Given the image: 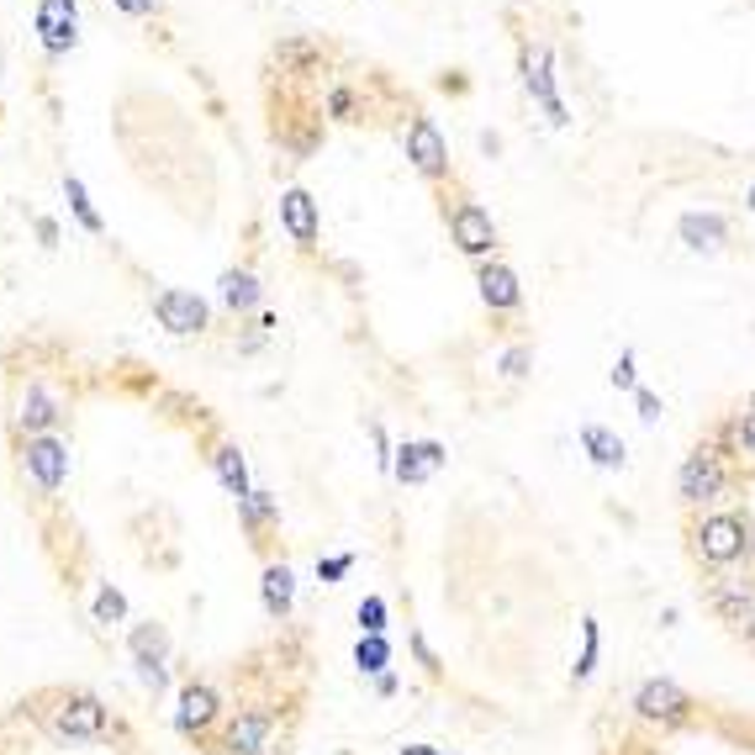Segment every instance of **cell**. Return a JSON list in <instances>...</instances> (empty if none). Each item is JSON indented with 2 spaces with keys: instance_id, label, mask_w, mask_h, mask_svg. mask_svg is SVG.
Listing matches in <instances>:
<instances>
[{
  "instance_id": "6da1fadb",
  "label": "cell",
  "mask_w": 755,
  "mask_h": 755,
  "mask_svg": "<svg viewBox=\"0 0 755 755\" xmlns=\"http://www.w3.org/2000/svg\"><path fill=\"white\" fill-rule=\"evenodd\" d=\"M755 539H751V517L745 513H703L692 523V555L703 560L708 571H729L740 560H751Z\"/></svg>"
},
{
  "instance_id": "f35d334b",
  "label": "cell",
  "mask_w": 755,
  "mask_h": 755,
  "mask_svg": "<svg viewBox=\"0 0 755 755\" xmlns=\"http://www.w3.org/2000/svg\"><path fill=\"white\" fill-rule=\"evenodd\" d=\"M745 206H751V212H755V180H751V191H745Z\"/></svg>"
},
{
  "instance_id": "ffe728a7",
  "label": "cell",
  "mask_w": 755,
  "mask_h": 755,
  "mask_svg": "<svg viewBox=\"0 0 755 755\" xmlns=\"http://www.w3.org/2000/svg\"><path fill=\"white\" fill-rule=\"evenodd\" d=\"M581 449L592 455V465H602V471H624V460H629L624 438L613 428H602V423H581Z\"/></svg>"
},
{
  "instance_id": "d6a6232c",
  "label": "cell",
  "mask_w": 755,
  "mask_h": 755,
  "mask_svg": "<svg viewBox=\"0 0 755 755\" xmlns=\"http://www.w3.org/2000/svg\"><path fill=\"white\" fill-rule=\"evenodd\" d=\"M528 349H523V344H513V349H508V355H502V375H508V381H523V375H528Z\"/></svg>"
},
{
  "instance_id": "4316f807",
  "label": "cell",
  "mask_w": 755,
  "mask_h": 755,
  "mask_svg": "<svg viewBox=\"0 0 755 755\" xmlns=\"http://www.w3.org/2000/svg\"><path fill=\"white\" fill-rule=\"evenodd\" d=\"M64 196H69V212L80 217V228H85V233H101V228H106V222L95 217V206H90V196H85V185L75 180V175L64 180Z\"/></svg>"
},
{
  "instance_id": "52a82bcc",
  "label": "cell",
  "mask_w": 755,
  "mask_h": 755,
  "mask_svg": "<svg viewBox=\"0 0 755 755\" xmlns=\"http://www.w3.org/2000/svg\"><path fill=\"white\" fill-rule=\"evenodd\" d=\"M523 85H528V95L539 101V112L555 121V127L571 121V112H565V101H560V90H555V53H550V42H534L523 53Z\"/></svg>"
},
{
  "instance_id": "ab89813d",
  "label": "cell",
  "mask_w": 755,
  "mask_h": 755,
  "mask_svg": "<svg viewBox=\"0 0 755 755\" xmlns=\"http://www.w3.org/2000/svg\"><path fill=\"white\" fill-rule=\"evenodd\" d=\"M745 639H751V650H755V624H751V629H745Z\"/></svg>"
},
{
  "instance_id": "ba28073f",
  "label": "cell",
  "mask_w": 755,
  "mask_h": 755,
  "mask_svg": "<svg viewBox=\"0 0 755 755\" xmlns=\"http://www.w3.org/2000/svg\"><path fill=\"white\" fill-rule=\"evenodd\" d=\"M692 698H687V687H676L671 676H650L644 687L635 692V714L644 724H687L692 718Z\"/></svg>"
},
{
  "instance_id": "cb8c5ba5",
  "label": "cell",
  "mask_w": 755,
  "mask_h": 755,
  "mask_svg": "<svg viewBox=\"0 0 755 755\" xmlns=\"http://www.w3.org/2000/svg\"><path fill=\"white\" fill-rule=\"evenodd\" d=\"M222 307L228 312H254L259 307V276L254 270H228L222 276Z\"/></svg>"
},
{
  "instance_id": "4dcf8cb0",
  "label": "cell",
  "mask_w": 755,
  "mask_h": 755,
  "mask_svg": "<svg viewBox=\"0 0 755 755\" xmlns=\"http://www.w3.org/2000/svg\"><path fill=\"white\" fill-rule=\"evenodd\" d=\"M355 618H359V629H364V635H386V602H381V597H364Z\"/></svg>"
},
{
  "instance_id": "4fadbf2b",
  "label": "cell",
  "mask_w": 755,
  "mask_h": 755,
  "mask_svg": "<svg viewBox=\"0 0 755 755\" xmlns=\"http://www.w3.org/2000/svg\"><path fill=\"white\" fill-rule=\"evenodd\" d=\"M38 38H42V53H53V59H64V53L80 42L75 0H42L38 5Z\"/></svg>"
},
{
  "instance_id": "7402d4cb",
  "label": "cell",
  "mask_w": 755,
  "mask_h": 755,
  "mask_svg": "<svg viewBox=\"0 0 755 755\" xmlns=\"http://www.w3.org/2000/svg\"><path fill=\"white\" fill-rule=\"evenodd\" d=\"M259 592H265V613H270V618H285L291 602H296V576H291V565H265Z\"/></svg>"
},
{
  "instance_id": "603a6c76",
  "label": "cell",
  "mask_w": 755,
  "mask_h": 755,
  "mask_svg": "<svg viewBox=\"0 0 755 755\" xmlns=\"http://www.w3.org/2000/svg\"><path fill=\"white\" fill-rule=\"evenodd\" d=\"M718 444H724V455H734V460H751V465H755V407L734 412V418L718 428Z\"/></svg>"
},
{
  "instance_id": "484cf974",
  "label": "cell",
  "mask_w": 755,
  "mask_h": 755,
  "mask_svg": "<svg viewBox=\"0 0 755 755\" xmlns=\"http://www.w3.org/2000/svg\"><path fill=\"white\" fill-rule=\"evenodd\" d=\"M597 655H602V629H597V618H581V655H576L571 676H576V681H587V676L597 671Z\"/></svg>"
},
{
  "instance_id": "f1b7e54d",
  "label": "cell",
  "mask_w": 755,
  "mask_h": 755,
  "mask_svg": "<svg viewBox=\"0 0 755 755\" xmlns=\"http://www.w3.org/2000/svg\"><path fill=\"white\" fill-rule=\"evenodd\" d=\"M121 618H127V597L106 581V587L95 592V624H121Z\"/></svg>"
},
{
  "instance_id": "e575fe53",
  "label": "cell",
  "mask_w": 755,
  "mask_h": 755,
  "mask_svg": "<svg viewBox=\"0 0 755 755\" xmlns=\"http://www.w3.org/2000/svg\"><path fill=\"white\" fill-rule=\"evenodd\" d=\"M117 11H127V16H154L159 11V0H112Z\"/></svg>"
},
{
  "instance_id": "836d02e7",
  "label": "cell",
  "mask_w": 755,
  "mask_h": 755,
  "mask_svg": "<svg viewBox=\"0 0 755 755\" xmlns=\"http://www.w3.org/2000/svg\"><path fill=\"white\" fill-rule=\"evenodd\" d=\"M355 571V555H328L318 560V581H338V576H349Z\"/></svg>"
},
{
  "instance_id": "44dd1931",
  "label": "cell",
  "mask_w": 755,
  "mask_h": 755,
  "mask_svg": "<svg viewBox=\"0 0 755 755\" xmlns=\"http://www.w3.org/2000/svg\"><path fill=\"white\" fill-rule=\"evenodd\" d=\"M212 471H217V481L228 486V497H233V502H248V497H254V486H248V465H243L239 444H222V449L212 455Z\"/></svg>"
},
{
  "instance_id": "d590c367",
  "label": "cell",
  "mask_w": 755,
  "mask_h": 755,
  "mask_svg": "<svg viewBox=\"0 0 755 755\" xmlns=\"http://www.w3.org/2000/svg\"><path fill=\"white\" fill-rule=\"evenodd\" d=\"M349 106H355L349 90H333V95H328V112H333V117H349Z\"/></svg>"
},
{
  "instance_id": "ac0fdd59",
  "label": "cell",
  "mask_w": 755,
  "mask_h": 755,
  "mask_svg": "<svg viewBox=\"0 0 755 755\" xmlns=\"http://www.w3.org/2000/svg\"><path fill=\"white\" fill-rule=\"evenodd\" d=\"M217 714H222V698H217L206 681H191V687L180 692V714H175V724H180V734H201V729L217 724Z\"/></svg>"
},
{
  "instance_id": "83f0119b",
  "label": "cell",
  "mask_w": 755,
  "mask_h": 755,
  "mask_svg": "<svg viewBox=\"0 0 755 755\" xmlns=\"http://www.w3.org/2000/svg\"><path fill=\"white\" fill-rule=\"evenodd\" d=\"M613 392H629L635 397L639 392V359H635V349H618V359H613Z\"/></svg>"
},
{
  "instance_id": "8992f818",
  "label": "cell",
  "mask_w": 755,
  "mask_h": 755,
  "mask_svg": "<svg viewBox=\"0 0 755 755\" xmlns=\"http://www.w3.org/2000/svg\"><path fill=\"white\" fill-rule=\"evenodd\" d=\"M64 397L48 386V381H33L27 392H22V401H16V412H11V428L22 438H38V434H53L59 423H64Z\"/></svg>"
},
{
  "instance_id": "9a60e30c",
  "label": "cell",
  "mask_w": 755,
  "mask_h": 755,
  "mask_svg": "<svg viewBox=\"0 0 755 755\" xmlns=\"http://www.w3.org/2000/svg\"><path fill=\"white\" fill-rule=\"evenodd\" d=\"M444 460H449V455H444L438 438H407L397 449V460H392V471H397V481H407V486H423Z\"/></svg>"
},
{
  "instance_id": "9c48e42d",
  "label": "cell",
  "mask_w": 755,
  "mask_h": 755,
  "mask_svg": "<svg viewBox=\"0 0 755 755\" xmlns=\"http://www.w3.org/2000/svg\"><path fill=\"white\" fill-rule=\"evenodd\" d=\"M407 159H412V169L423 180H444L449 175V143H444L434 117H412V127H407Z\"/></svg>"
},
{
  "instance_id": "8fae6325",
  "label": "cell",
  "mask_w": 755,
  "mask_h": 755,
  "mask_svg": "<svg viewBox=\"0 0 755 755\" xmlns=\"http://www.w3.org/2000/svg\"><path fill=\"white\" fill-rule=\"evenodd\" d=\"M708 607H714L724 624L751 629L755 624V576H718L714 587H708Z\"/></svg>"
},
{
  "instance_id": "7c38bea8",
  "label": "cell",
  "mask_w": 755,
  "mask_h": 755,
  "mask_svg": "<svg viewBox=\"0 0 755 755\" xmlns=\"http://www.w3.org/2000/svg\"><path fill=\"white\" fill-rule=\"evenodd\" d=\"M280 228L291 233V243H296V248H318V233H322V222H318V201L307 196L302 185L280 191Z\"/></svg>"
},
{
  "instance_id": "d6986e66",
  "label": "cell",
  "mask_w": 755,
  "mask_h": 755,
  "mask_svg": "<svg viewBox=\"0 0 755 755\" xmlns=\"http://www.w3.org/2000/svg\"><path fill=\"white\" fill-rule=\"evenodd\" d=\"M676 233H681V243H687V248H698V254H714V248H724V243H729V222H724L718 212H687V217L676 222Z\"/></svg>"
},
{
  "instance_id": "277c9868",
  "label": "cell",
  "mask_w": 755,
  "mask_h": 755,
  "mask_svg": "<svg viewBox=\"0 0 755 755\" xmlns=\"http://www.w3.org/2000/svg\"><path fill=\"white\" fill-rule=\"evenodd\" d=\"M48 729L59 740L95 745V740H106V708L90 692H69V698H59V708H48Z\"/></svg>"
},
{
  "instance_id": "e0dca14e",
  "label": "cell",
  "mask_w": 755,
  "mask_h": 755,
  "mask_svg": "<svg viewBox=\"0 0 755 755\" xmlns=\"http://www.w3.org/2000/svg\"><path fill=\"white\" fill-rule=\"evenodd\" d=\"M127 650H132V661H138V676H143L149 687H164V650H169V639H164L159 624H138L132 639H127Z\"/></svg>"
},
{
  "instance_id": "3957f363",
  "label": "cell",
  "mask_w": 755,
  "mask_h": 755,
  "mask_svg": "<svg viewBox=\"0 0 755 755\" xmlns=\"http://www.w3.org/2000/svg\"><path fill=\"white\" fill-rule=\"evenodd\" d=\"M16 460H22V476L33 481L42 497H59V486L69 481V444H64V438H53V434L22 438Z\"/></svg>"
},
{
  "instance_id": "74e56055",
  "label": "cell",
  "mask_w": 755,
  "mask_h": 755,
  "mask_svg": "<svg viewBox=\"0 0 755 755\" xmlns=\"http://www.w3.org/2000/svg\"><path fill=\"white\" fill-rule=\"evenodd\" d=\"M401 755H444V751H428V745H407Z\"/></svg>"
},
{
  "instance_id": "2e32d148",
  "label": "cell",
  "mask_w": 755,
  "mask_h": 755,
  "mask_svg": "<svg viewBox=\"0 0 755 755\" xmlns=\"http://www.w3.org/2000/svg\"><path fill=\"white\" fill-rule=\"evenodd\" d=\"M276 745V724L270 714H239L228 724V734H222V751L228 755H265Z\"/></svg>"
},
{
  "instance_id": "5bb4252c",
  "label": "cell",
  "mask_w": 755,
  "mask_h": 755,
  "mask_svg": "<svg viewBox=\"0 0 755 755\" xmlns=\"http://www.w3.org/2000/svg\"><path fill=\"white\" fill-rule=\"evenodd\" d=\"M476 285H481V302L491 312H517L523 307V285H517L513 265H502V259H486L476 270Z\"/></svg>"
},
{
  "instance_id": "7a4b0ae2",
  "label": "cell",
  "mask_w": 755,
  "mask_h": 755,
  "mask_svg": "<svg viewBox=\"0 0 755 755\" xmlns=\"http://www.w3.org/2000/svg\"><path fill=\"white\" fill-rule=\"evenodd\" d=\"M729 491V465H724V455H718L714 444H698L687 460H681V471H676V497H681V508H708Z\"/></svg>"
},
{
  "instance_id": "d4e9b609",
  "label": "cell",
  "mask_w": 755,
  "mask_h": 755,
  "mask_svg": "<svg viewBox=\"0 0 755 755\" xmlns=\"http://www.w3.org/2000/svg\"><path fill=\"white\" fill-rule=\"evenodd\" d=\"M355 666L370 676H386V666H392V644H386V635H364L355 644Z\"/></svg>"
},
{
  "instance_id": "8d00e7d4",
  "label": "cell",
  "mask_w": 755,
  "mask_h": 755,
  "mask_svg": "<svg viewBox=\"0 0 755 755\" xmlns=\"http://www.w3.org/2000/svg\"><path fill=\"white\" fill-rule=\"evenodd\" d=\"M412 650H418V661H423L428 671H438V655L428 650V644H423V635H412Z\"/></svg>"
},
{
  "instance_id": "5b68a950",
  "label": "cell",
  "mask_w": 755,
  "mask_h": 755,
  "mask_svg": "<svg viewBox=\"0 0 755 755\" xmlns=\"http://www.w3.org/2000/svg\"><path fill=\"white\" fill-rule=\"evenodd\" d=\"M449 239L460 254H471V259H491L497 254V222H491V212L481 206V201H460L455 212H449Z\"/></svg>"
},
{
  "instance_id": "f546056e",
  "label": "cell",
  "mask_w": 755,
  "mask_h": 755,
  "mask_svg": "<svg viewBox=\"0 0 755 755\" xmlns=\"http://www.w3.org/2000/svg\"><path fill=\"white\" fill-rule=\"evenodd\" d=\"M239 513H243V523H248V528H265V523L276 517V497H270V491H254L248 502H239Z\"/></svg>"
},
{
  "instance_id": "1f68e13d",
  "label": "cell",
  "mask_w": 755,
  "mask_h": 755,
  "mask_svg": "<svg viewBox=\"0 0 755 755\" xmlns=\"http://www.w3.org/2000/svg\"><path fill=\"white\" fill-rule=\"evenodd\" d=\"M635 407H639V423H661V412H666V401L655 392H644V386L635 392Z\"/></svg>"
},
{
  "instance_id": "30bf717a",
  "label": "cell",
  "mask_w": 755,
  "mask_h": 755,
  "mask_svg": "<svg viewBox=\"0 0 755 755\" xmlns=\"http://www.w3.org/2000/svg\"><path fill=\"white\" fill-rule=\"evenodd\" d=\"M154 318H159L175 338H191V333H206V302H201L196 291L164 285V291H154Z\"/></svg>"
}]
</instances>
